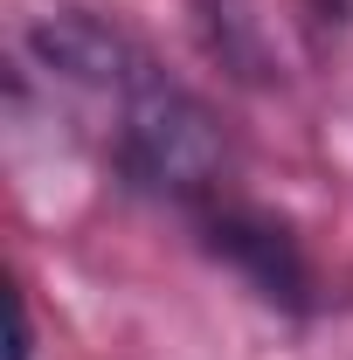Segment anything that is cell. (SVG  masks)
<instances>
[{"instance_id": "6da1fadb", "label": "cell", "mask_w": 353, "mask_h": 360, "mask_svg": "<svg viewBox=\"0 0 353 360\" xmlns=\"http://www.w3.org/2000/svg\"><path fill=\"white\" fill-rule=\"evenodd\" d=\"M104 153H111V167L132 194L167 201L174 215H194V208H208L215 194L236 187L229 125L215 118V104L201 90H187L153 56L125 90V104H118V118L104 132Z\"/></svg>"}, {"instance_id": "7a4b0ae2", "label": "cell", "mask_w": 353, "mask_h": 360, "mask_svg": "<svg viewBox=\"0 0 353 360\" xmlns=\"http://www.w3.org/2000/svg\"><path fill=\"white\" fill-rule=\"evenodd\" d=\"M21 70L42 77L56 104L97 111V125L111 132V118H118L132 77L146 70V49H139L118 21L56 0V7H35V14L21 21Z\"/></svg>"}, {"instance_id": "3957f363", "label": "cell", "mask_w": 353, "mask_h": 360, "mask_svg": "<svg viewBox=\"0 0 353 360\" xmlns=\"http://www.w3.org/2000/svg\"><path fill=\"white\" fill-rule=\"evenodd\" d=\"M187 229L201 236V250H208L250 298H264L270 312H291V319L319 312V270H312L305 243L291 236V222H277L250 194H236V187L215 194L208 208L187 215Z\"/></svg>"}, {"instance_id": "277c9868", "label": "cell", "mask_w": 353, "mask_h": 360, "mask_svg": "<svg viewBox=\"0 0 353 360\" xmlns=\"http://www.w3.org/2000/svg\"><path fill=\"white\" fill-rule=\"evenodd\" d=\"M201 28H208V49L229 63V77H243V84H270L277 77L270 56H264V14H257V0H201Z\"/></svg>"}, {"instance_id": "5b68a950", "label": "cell", "mask_w": 353, "mask_h": 360, "mask_svg": "<svg viewBox=\"0 0 353 360\" xmlns=\"http://www.w3.org/2000/svg\"><path fill=\"white\" fill-rule=\"evenodd\" d=\"M298 28L312 35L319 56H326V49H347V35H353V0H305Z\"/></svg>"}, {"instance_id": "8992f818", "label": "cell", "mask_w": 353, "mask_h": 360, "mask_svg": "<svg viewBox=\"0 0 353 360\" xmlns=\"http://www.w3.org/2000/svg\"><path fill=\"white\" fill-rule=\"evenodd\" d=\"M7 360H35V319H28L21 291H14V347H7Z\"/></svg>"}]
</instances>
